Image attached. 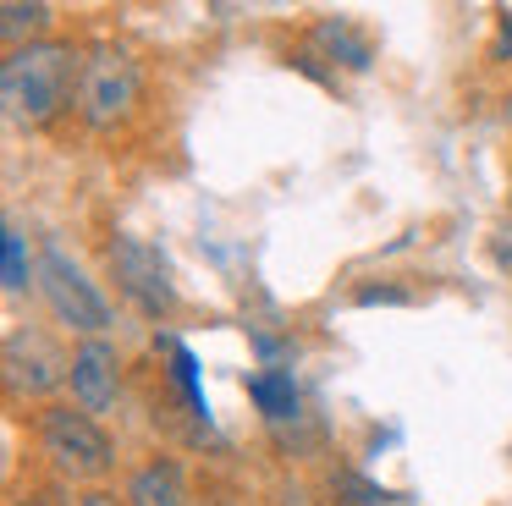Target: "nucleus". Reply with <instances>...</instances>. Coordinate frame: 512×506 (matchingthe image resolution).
<instances>
[{
	"instance_id": "1",
	"label": "nucleus",
	"mask_w": 512,
	"mask_h": 506,
	"mask_svg": "<svg viewBox=\"0 0 512 506\" xmlns=\"http://www.w3.org/2000/svg\"><path fill=\"white\" fill-rule=\"evenodd\" d=\"M83 55L61 39H28L0 61V99L17 127H45L67 105H78Z\"/></svg>"
},
{
	"instance_id": "2",
	"label": "nucleus",
	"mask_w": 512,
	"mask_h": 506,
	"mask_svg": "<svg viewBox=\"0 0 512 506\" xmlns=\"http://www.w3.org/2000/svg\"><path fill=\"white\" fill-rule=\"evenodd\" d=\"M133 105H138V61L122 44H94L83 55V77H78V116L94 132H105Z\"/></svg>"
},
{
	"instance_id": "3",
	"label": "nucleus",
	"mask_w": 512,
	"mask_h": 506,
	"mask_svg": "<svg viewBox=\"0 0 512 506\" xmlns=\"http://www.w3.org/2000/svg\"><path fill=\"white\" fill-rule=\"evenodd\" d=\"M39 446H45L50 468L67 473V479H100L116 462V446L89 413H72V407H50L39 418Z\"/></svg>"
},
{
	"instance_id": "4",
	"label": "nucleus",
	"mask_w": 512,
	"mask_h": 506,
	"mask_svg": "<svg viewBox=\"0 0 512 506\" xmlns=\"http://www.w3.org/2000/svg\"><path fill=\"white\" fill-rule=\"evenodd\" d=\"M105 264H111L116 286H122V292L133 297L149 319H166L171 308H177V281H171V264L160 259L155 242L116 231V237L105 242Z\"/></svg>"
},
{
	"instance_id": "5",
	"label": "nucleus",
	"mask_w": 512,
	"mask_h": 506,
	"mask_svg": "<svg viewBox=\"0 0 512 506\" xmlns=\"http://www.w3.org/2000/svg\"><path fill=\"white\" fill-rule=\"evenodd\" d=\"M39 292H45V303H50V314L61 319V325H72V330H83V336H100L105 325H111V303L100 297V286L89 281V275L78 270V264L67 259V253L50 242L45 253H39Z\"/></svg>"
},
{
	"instance_id": "6",
	"label": "nucleus",
	"mask_w": 512,
	"mask_h": 506,
	"mask_svg": "<svg viewBox=\"0 0 512 506\" xmlns=\"http://www.w3.org/2000/svg\"><path fill=\"white\" fill-rule=\"evenodd\" d=\"M61 380H72V358H61L45 330H28V325L6 330V385L17 396H45Z\"/></svg>"
},
{
	"instance_id": "7",
	"label": "nucleus",
	"mask_w": 512,
	"mask_h": 506,
	"mask_svg": "<svg viewBox=\"0 0 512 506\" xmlns=\"http://www.w3.org/2000/svg\"><path fill=\"white\" fill-rule=\"evenodd\" d=\"M116 347L105 336L83 341L78 352H72V396H78L83 413H105V407L116 402Z\"/></svg>"
},
{
	"instance_id": "8",
	"label": "nucleus",
	"mask_w": 512,
	"mask_h": 506,
	"mask_svg": "<svg viewBox=\"0 0 512 506\" xmlns=\"http://www.w3.org/2000/svg\"><path fill=\"white\" fill-rule=\"evenodd\" d=\"M127 506H188V479L177 462H149L127 479Z\"/></svg>"
},
{
	"instance_id": "9",
	"label": "nucleus",
	"mask_w": 512,
	"mask_h": 506,
	"mask_svg": "<svg viewBox=\"0 0 512 506\" xmlns=\"http://www.w3.org/2000/svg\"><path fill=\"white\" fill-rule=\"evenodd\" d=\"M314 44H320L331 61H342L347 72H369V61H375V50H369V39L353 28L347 17H325L314 22Z\"/></svg>"
},
{
	"instance_id": "10",
	"label": "nucleus",
	"mask_w": 512,
	"mask_h": 506,
	"mask_svg": "<svg viewBox=\"0 0 512 506\" xmlns=\"http://www.w3.org/2000/svg\"><path fill=\"white\" fill-rule=\"evenodd\" d=\"M248 396H254V407L265 413V424H287V418H298V385H292L287 369L248 374Z\"/></svg>"
},
{
	"instance_id": "11",
	"label": "nucleus",
	"mask_w": 512,
	"mask_h": 506,
	"mask_svg": "<svg viewBox=\"0 0 512 506\" xmlns=\"http://www.w3.org/2000/svg\"><path fill=\"white\" fill-rule=\"evenodd\" d=\"M331 495H336V506H397V495L380 490L375 479H364V473H353V468L331 473Z\"/></svg>"
},
{
	"instance_id": "12",
	"label": "nucleus",
	"mask_w": 512,
	"mask_h": 506,
	"mask_svg": "<svg viewBox=\"0 0 512 506\" xmlns=\"http://www.w3.org/2000/svg\"><path fill=\"white\" fill-rule=\"evenodd\" d=\"M166 352H171V380L182 385V396H188L193 418H204V424H210V402H204V385H199V358H193L182 341H166Z\"/></svg>"
},
{
	"instance_id": "13",
	"label": "nucleus",
	"mask_w": 512,
	"mask_h": 506,
	"mask_svg": "<svg viewBox=\"0 0 512 506\" xmlns=\"http://www.w3.org/2000/svg\"><path fill=\"white\" fill-rule=\"evenodd\" d=\"M0 275H6V292H28V275L39 281V270L28 264V248H23V231L6 226V237H0Z\"/></svg>"
},
{
	"instance_id": "14",
	"label": "nucleus",
	"mask_w": 512,
	"mask_h": 506,
	"mask_svg": "<svg viewBox=\"0 0 512 506\" xmlns=\"http://www.w3.org/2000/svg\"><path fill=\"white\" fill-rule=\"evenodd\" d=\"M50 22V6L45 0H6V6H0V33H6V39H12V50L17 44H23V33H39Z\"/></svg>"
},
{
	"instance_id": "15",
	"label": "nucleus",
	"mask_w": 512,
	"mask_h": 506,
	"mask_svg": "<svg viewBox=\"0 0 512 506\" xmlns=\"http://www.w3.org/2000/svg\"><path fill=\"white\" fill-rule=\"evenodd\" d=\"M358 303H408V292H397V286H364V292H358Z\"/></svg>"
},
{
	"instance_id": "16",
	"label": "nucleus",
	"mask_w": 512,
	"mask_h": 506,
	"mask_svg": "<svg viewBox=\"0 0 512 506\" xmlns=\"http://www.w3.org/2000/svg\"><path fill=\"white\" fill-rule=\"evenodd\" d=\"M496 259H501V270H512V242L507 237H496Z\"/></svg>"
},
{
	"instance_id": "17",
	"label": "nucleus",
	"mask_w": 512,
	"mask_h": 506,
	"mask_svg": "<svg viewBox=\"0 0 512 506\" xmlns=\"http://www.w3.org/2000/svg\"><path fill=\"white\" fill-rule=\"evenodd\" d=\"M501 50H512V17L501 11Z\"/></svg>"
},
{
	"instance_id": "18",
	"label": "nucleus",
	"mask_w": 512,
	"mask_h": 506,
	"mask_svg": "<svg viewBox=\"0 0 512 506\" xmlns=\"http://www.w3.org/2000/svg\"><path fill=\"white\" fill-rule=\"evenodd\" d=\"M83 506H116L111 495H83Z\"/></svg>"
}]
</instances>
